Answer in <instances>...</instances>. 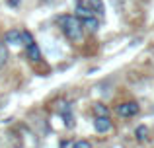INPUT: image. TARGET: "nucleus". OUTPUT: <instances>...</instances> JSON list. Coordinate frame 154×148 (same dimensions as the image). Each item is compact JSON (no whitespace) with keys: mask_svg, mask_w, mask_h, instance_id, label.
<instances>
[{"mask_svg":"<svg viewBox=\"0 0 154 148\" xmlns=\"http://www.w3.org/2000/svg\"><path fill=\"white\" fill-rule=\"evenodd\" d=\"M59 27L64 35H66L68 41H80L82 39V33H84V26L76 16H70V14H64V16H59Z\"/></svg>","mask_w":154,"mask_h":148,"instance_id":"f257e3e1","label":"nucleus"},{"mask_svg":"<svg viewBox=\"0 0 154 148\" xmlns=\"http://www.w3.org/2000/svg\"><path fill=\"white\" fill-rule=\"evenodd\" d=\"M117 113H119L121 117H133V115L139 113V103L137 101H125L117 107Z\"/></svg>","mask_w":154,"mask_h":148,"instance_id":"f03ea898","label":"nucleus"},{"mask_svg":"<svg viewBox=\"0 0 154 148\" xmlns=\"http://www.w3.org/2000/svg\"><path fill=\"white\" fill-rule=\"evenodd\" d=\"M4 43H8V45H23L22 31L20 29H8L4 33Z\"/></svg>","mask_w":154,"mask_h":148,"instance_id":"7ed1b4c3","label":"nucleus"},{"mask_svg":"<svg viewBox=\"0 0 154 148\" xmlns=\"http://www.w3.org/2000/svg\"><path fill=\"white\" fill-rule=\"evenodd\" d=\"M94 127L98 133H107V131H111V121H109L107 115H98L94 121Z\"/></svg>","mask_w":154,"mask_h":148,"instance_id":"20e7f679","label":"nucleus"},{"mask_svg":"<svg viewBox=\"0 0 154 148\" xmlns=\"http://www.w3.org/2000/svg\"><path fill=\"white\" fill-rule=\"evenodd\" d=\"M26 57L29 59L31 62H39L41 61V51H39L37 43H29V45L26 47Z\"/></svg>","mask_w":154,"mask_h":148,"instance_id":"39448f33","label":"nucleus"},{"mask_svg":"<svg viewBox=\"0 0 154 148\" xmlns=\"http://www.w3.org/2000/svg\"><path fill=\"white\" fill-rule=\"evenodd\" d=\"M59 115L64 119V125H66L68 129H70V127L74 125V123H72V121H74V119H72V109H70V105H68V103H63V105H60Z\"/></svg>","mask_w":154,"mask_h":148,"instance_id":"423d86ee","label":"nucleus"},{"mask_svg":"<svg viewBox=\"0 0 154 148\" xmlns=\"http://www.w3.org/2000/svg\"><path fill=\"white\" fill-rule=\"evenodd\" d=\"M82 26L86 27L88 31H98V27H100V22H98V18H96V16H90V18L82 20Z\"/></svg>","mask_w":154,"mask_h":148,"instance_id":"0eeeda50","label":"nucleus"},{"mask_svg":"<svg viewBox=\"0 0 154 148\" xmlns=\"http://www.w3.org/2000/svg\"><path fill=\"white\" fill-rule=\"evenodd\" d=\"M86 6L90 8L94 14H103V2L102 0H86Z\"/></svg>","mask_w":154,"mask_h":148,"instance_id":"6e6552de","label":"nucleus"},{"mask_svg":"<svg viewBox=\"0 0 154 148\" xmlns=\"http://www.w3.org/2000/svg\"><path fill=\"white\" fill-rule=\"evenodd\" d=\"M90 16H94V12H92L88 6H84V4H78V8H76V18L86 20V18H90Z\"/></svg>","mask_w":154,"mask_h":148,"instance_id":"1a4fd4ad","label":"nucleus"},{"mask_svg":"<svg viewBox=\"0 0 154 148\" xmlns=\"http://www.w3.org/2000/svg\"><path fill=\"white\" fill-rule=\"evenodd\" d=\"M135 137L139 138V140H146V138H148V129L144 125H139L137 131H135Z\"/></svg>","mask_w":154,"mask_h":148,"instance_id":"9d476101","label":"nucleus"},{"mask_svg":"<svg viewBox=\"0 0 154 148\" xmlns=\"http://www.w3.org/2000/svg\"><path fill=\"white\" fill-rule=\"evenodd\" d=\"M6 62H8V51H6V47H4V43H0V68H2Z\"/></svg>","mask_w":154,"mask_h":148,"instance_id":"9b49d317","label":"nucleus"},{"mask_svg":"<svg viewBox=\"0 0 154 148\" xmlns=\"http://www.w3.org/2000/svg\"><path fill=\"white\" fill-rule=\"evenodd\" d=\"M94 111H96V115H107L109 113L107 105H102V103H98V105L94 107Z\"/></svg>","mask_w":154,"mask_h":148,"instance_id":"f8f14e48","label":"nucleus"},{"mask_svg":"<svg viewBox=\"0 0 154 148\" xmlns=\"http://www.w3.org/2000/svg\"><path fill=\"white\" fill-rule=\"evenodd\" d=\"M22 41H23V45H29V43H33V35L29 31H22Z\"/></svg>","mask_w":154,"mask_h":148,"instance_id":"ddd939ff","label":"nucleus"},{"mask_svg":"<svg viewBox=\"0 0 154 148\" xmlns=\"http://www.w3.org/2000/svg\"><path fill=\"white\" fill-rule=\"evenodd\" d=\"M72 148H92V144L88 140H78V142H74V144H72Z\"/></svg>","mask_w":154,"mask_h":148,"instance_id":"4468645a","label":"nucleus"},{"mask_svg":"<svg viewBox=\"0 0 154 148\" xmlns=\"http://www.w3.org/2000/svg\"><path fill=\"white\" fill-rule=\"evenodd\" d=\"M18 2H20V0H8V4H10V6H16Z\"/></svg>","mask_w":154,"mask_h":148,"instance_id":"2eb2a0df","label":"nucleus"}]
</instances>
